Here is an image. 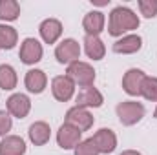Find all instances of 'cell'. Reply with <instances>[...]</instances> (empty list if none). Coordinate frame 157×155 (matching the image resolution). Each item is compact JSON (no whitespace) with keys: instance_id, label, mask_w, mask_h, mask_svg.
<instances>
[{"instance_id":"cell-1","label":"cell","mask_w":157,"mask_h":155,"mask_svg":"<svg viewBox=\"0 0 157 155\" xmlns=\"http://www.w3.org/2000/svg\"><path fill=\"white\" fill-rule=\"evenodd\" d=\"M137 28H139V17L132 9L119 6V7H115L110 13L108 31H110L112 37H121L122 33L132 31V29H137Z\"/></svg>"},{"instance_id":"cell-2","label":"cell","mask_w":157,"mask_h":155,"mask_svg":"<svg viewBox=\"0 0 157 155\" xmlns=\"http://www.w3.org/2000/svg\"><path fill=\"white\" fill-rule=\"evenodd\" d=\"M117 117L121 124L133 126L144 117V106L135 100H124V102L117 104Z\"/></svg>"},{"instance_id":"cell-3","label":"cell","mask_w":157,"mask_h":155,"mask_svg":"<svg viewBox=\"0 0 157 155\" xmlns=\"http://www.w3.org/2000/svg\"><path fill=\"white\" fill-rule=\"evenodd\" d=\"M68 77L73 80V84H78V86H82V88H88V86H91L93 84V80H95V70L88 64V62H71L70 66H68Z\"/></svg>"},{"instance_id":"cell-4","label":"cell","mask_w":157,"mask_h":155,"mask_svg":"<svg viewBox=\"0 0 157 155\" xmlns=\"http://www.w3.org/2000/svg\"><path fill=\"white\" fill-rule=\"evenodd\" d=\"M55 57L60 64H71L77 62L80 57V46L77 40L73 39H64L55 49Z\"/></svg>"},{"instance_id":"cell-5","label":"cell","mask_w":157,"mask_h":155,"mask_svg":"<svg viewBox=\"0 0 157 155\" xmlns=\"http://www.w3.org/2000/svg\"><path fill=\"white\" fill-rule=\"evenodd\" d=\"M51 91H53V97L60 102H68L73 93H75V84L73 80L68 77V75H59V77L53 78L51 82Z\"/></svg>"},{"instance_id":"cell-6","label":"cell","mask_w":157,"mask_h":155,"mask_svg":"<svg viewBox=\"0 0 157 155\" xmlns=\"http://www.w3.org/2000/svg\"><path fill=\"white\" fill-rule=\"evenodd\" d=\"M66 124L75 126L80 131H88L93 126V117H91V113L86 108L75 106V108H70L68 110V113H66Z\"/></svg>"},{"instance_id":"cell-7","label":"cell","mask_w":157,"mask_h":155,"mask_svg":"<svg viewBox=\"0 0 157 155\" xmlns=\"http://www.w3.org/2000/svg\"><path fill=\"white\" fill-rule=\"evenodd\" d=\"M80 130H77L71 124H62L57 131V142L62 150H71L77 148V144L80 142Z\"/></svg>"},{"instance_id":"cell-8","label":"cell","mask_w":157,"mask_h":155,"mask_svg":"<svg viewBox=\"0 0 157 155\" xmlns=\"http://www.w3.org/2000/svg\"><path fill=\"white\" fill-rule=\"evenodd\" d=\"M20 60L24 64H37L42 59V46L37 39H26L20 46Z\"/></svg>"},{"instance_id":"cell-9","label":"cell","mask_w":157,"mask_h":155,"mask_svg":"<svg viewBox=\"0 0 157 155\" xmlns=\"http://www.w3.org/2000/svg\"><path fill=\"white\" fill-rule=\"evenodd\" d=\"M31 110V100L24 93H15L7 99V112L17 119H24Z\"/></svg>"},{"instance_id":"cell-10","label":"cell","mask_w":157,"mask_h":155,"mask_svg":"<svg viewBox=\"0 0 157 155\" xmlns=\"http://www.w3.org/2000/svg\"><path fill=\"white\" fill-rule=\"evenodd\" d=\"M91 139H93V142H95L99 153H112V152L115 150V146H117V137H115V133H113L112 130H108V128H101Z\"/></svg>"},{"instance_id":"cell-11","label":"cell","mask_w":157,"mask_h":155,"mask_svg":"<svg viewBox=\"0 0 157 155\" xmlns=\"http://www.w3.org/2000/svg\"><path fill=\"white\" fill-rule=\"evenodd\" d=\"M75 100H77L78 108H99V106H102V102H104L101 91L95 89L93 86L82 88V89L78 91V95H77Z\"/></svg>"},{"instance_id":"cell-12","label":"cell","mask_w":157,"mask_h":155,"mask_svg":"<svg viewBox=\"0 0 157 155\" xmlns=\"http://www.w3.org/2000/svg\"><path fill=\"white\" fill-rule=\"evenodd\" d=\"M144 77L146 75L141 70H135V68L128 70L124 73V77H122V88H124V91L128 95H141V84H143Z\"/></svg>"},{"instance_id":"cell-13","label":"cell","mask_w":157,"mask_h":155,"mask_svg":"<svg viewBox=\"0 0 157 155\" xmlns=\"http://www.w3.org/2000/svg\"><path fill=\"white\" fill-rule=\"evenodd\" d=\"M40 37L46 44H55L59 37L62 35V24L57 18H46L40 24Z\"/></svg>"},{"instance_id":"cell-14","label":"cell","mask_w":157,"mask_h":155,"mask_svg":"<svg viewBox=\"0 0 157 155\" xmlns=\"http://www.w3.org/2000/svg\"><path fill=\"white\" fill-rule=\"evenodd\" d=\"M26 153V142L22 137L7 135L0 142V155H24Z\"/></svg>"},{"instance_id":"cell-15","label":"cell","mask_w":157,"mask_h":155,"mask_svg":"<svg viewBox=\"0 0 157 155\" xmlns=\"http://www.w3.org/2000/svg\"><path fill=\"white\" fill-rule=\"evenodd\" d=\"M82 28L88 35L99 37V33L104 29V15L101 11H90L82 20Z\"/></svg>"},{"instance_id":"cell-16","label":"cell","mask_w":157,"mask_h":155,"mask_svg":"<svg viewBox=\"0 0 157 155\" xmlns=\"http://www.w3.org/2000/svg\"><path fill=\"white\" fill-rule=\"evenodd\" d=\"M141 46H143V39L139 35H126L113 44V51L121 55H130V53H137Z\"/></svg>"},{"instance_id":"cell-17","label":"cell","mask_w":157,"mask_h":155,"mask_svg":"<svg viewBox=\"0 0 157 155\" xmlns=\"http://www.w3.org/2000/svg\"><path fill=\"white\" fill-rule=\"evenodd\" d=\"M26 88L28 91L31 93H42L46 84H48V78H46V73L42 70H29L26 73Z\"/></svg>"},{"instance_id":"cell-18","label":"cell","mask_w":157,"mask_h":155,"mask_svg":"<svg viewBox=\"0 0 157 155\" xmlns=\"http://www.w3.org/2000/svg\"><path fill=\"white\" fill-rule=\"evenodd\" d=\"M49 137H51V130L46 122L39 120V122H33L29 126V139L35 146H44L49 141Z\"/></svg>"},{"instance_id":"cell-19","label":"cell","mask_w":157,"mask_h":155,"mask_svg":"<svg viewBox=\"0 0 157 155\" xmlns=\"http://www.w3.org/2000/svg\"><path fill=\"white\" fill-rule=\"evenodd\" d=\"M84 49H86V55L90 59H93V60L104 59V53H106L104 42L99 37H91V35H86V39H84Z\"/></svg>"},{"instance_id":"cell-20","label":"cell","mask_w":157,"mask_h":155,"mask_svg":"<svg viewBox=\"0 0 157 155\" xmlns=\"http://www.w3.org/2000/svg\"><path fill=\"white\" fill-rule=\"evenodd\" d=\"M20 15V6L17 0H0V20H17Z\"/></svg>"},{"instance_id":"cell-21","label":"cell","mask_w":157,"mask_h":155,"mask_svg":"<svg viewBox=\"0 0 157 155\" xmlns=\"http://www.w3.org/2000/svg\"><path fill=\"white\" fill-rule=\"evenodd\" d=\"M0 88L4 91H9V89L17 88V73L9 64L0 66Z\"/></svg>"},{"instance_id":"cell-22","label":"cell","mask_w":157,"mask_h":155,"mask_svg":"<svg viewBox=\"0 0 157 155\" xmlns=\"http://www.w3.org/2000/svg\"><path fill=\"white\" fill-rule=\"evenodd\" d=\"M17 40H18V35H17L15 28L6 26V24H0V47H2V49H11V47H15Z\"/></svg>"},{"instance_id":"cell-23","label":"cell","mask_w":157,"mask_h":155,"mask_svg":"<svg viewBox=\"0 0 157 155\" xmlns=\"http://www.w3.org/2000/svg\"><path fill=\"white\" fill-rule=\"evenodd\" d=\"M141 95L148 100L157 102V78L155 77H144L141 84Z\"/></svg>"},{"instance_id":"cell-24","label":"cell","mask_w":157,"mask_h":155,"mask_svg":"<svg viewBox=\"0 0 157 155\" xmlns=\"http://www.w3.org/2000/svg\"><path fill=\"white\" fill-rule=\"evenodd\" d=\"M75 155H99V150H97L93 139H86V141L78 142L75 148Z\"/></svg>"},{"instance_id":"cell-25","label":"cell","mask_w":157,"mask_h":155,"mask_svg":"<svg viewBox=\"0 0 157 155\" xmlns=\"http://www.w3.org/2000/svg\"><path fill=\"white\" fill-rule=\"evenodd\" d=\"M139 9L146 18H154L157 17V0H139Z\"/></svg>"},{"instance_id":"cell-26","label":"cell","mask_w":157,"mask_h":155,"mask_svg":"<svg viewBox=\"0 0 157 155\" xmlns=\"http://www.w3.org/2000/svg\"><path fill=\"white\" fill-rule=\"evenodd\" d=\"M11 130V117L6 112H0V135H6Z\"/></svg>"},{"instance_id":"cell-27","label":"cell","mask_w":157,"mask_h":155,"mask_svg":"<svg viewBox=\"0 0 157 155\" xmlns=\"http://www.w3.org/2000/svg\"><path fill=\"white\" fill-rule=\"evenodd\" d=\"M121 155H143V153H139V152H135V150H126V152H122Z\"/></svg>"},{"instance_id":"cell-28","label":"cell","mask_w":157,"mask_h":155,"mask_svg":"<svg viewBox=\"0 0 157 155\" xmlns=\"http://www.w3.org/2000/svg\"><path fill=\"white\" fill-rule=\"evenodd\" d=\"M154 117H155V119H157V108H155V112H154Z\"/></svg>"},{"instance_id":"cell-29","label":"cell","mask_w":157,"mask_h":155,"mask_svg":"<svg viewBox=\"0 0 157 155\" xmlns=\"http://www.w3.org/2000/svg\"><path fill=\"white\" fill-rule=\"evenodd\" d=\"M0 49H2V47H0Z\"/></svg>"}]
</instances>
